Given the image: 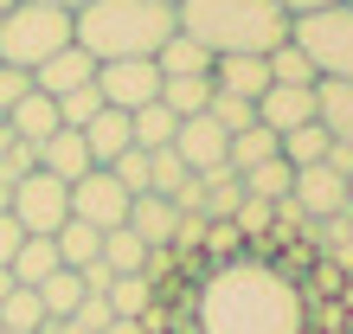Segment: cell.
I'll use <instances>...</instances> for the list:
<instances>
[{
    "label": "cell",
    "mask_w": 353,
    "mask_h": 334,
    "mask_svg": "<svg viewBox=\"0 0 353 334\" xmlns=\"http://www.w3.org/2000/svg\"><path fill=\"white\" fill-rule=\"evenodd\" d=\"M110 174L129 186V193H148V148H129V155H116L110 161Z\"/></svg>",
    "instance_id": "cell-36"
},
{
    "label": "cell",
    "mask_w": 353,
    "mask_h": 334,
    "mask_svg": "<svg viewBox=\"0 0 353 334\" xmlns=\"http://www.w3.org/2000/svg\"><path fill=\"white\" fill-rule=\"evenodd\" d=\"M7 289H13V270H0V302H7Z\"/></svg>",
    "instance_id": "cell-46"
},
{
    "label": "cell",
    "mask_w": 353,
    "mask_h": 334,
    "mask_svg": "<svg viewBox=\"0 0 353 334\" xmlns=\"http://www.w3.org/2000/svg\"><path fill=\"white\" fill-rule=\"evenodd\" d=\"M103 302H110V315H122V322H148V308H154V277H148V270L116 277L110 289H103Z\"/></svg>",
    "instance_id": "cell-22"
},
{
    "label": "cell",
    "mask_w": 353,
    "mask_h": 334,
    "mask_svg": "<svg viewBox=\"0 0 353 334\" xmlns=\"http://www.w3.org/2000/svg\"><path fill=\"white\" fill-rule=\"evenodd\" d=\"M199 334H302V289L276 264L225 257L199 283Z\"/></svg>",
    "instance_id": "cell-1"
},
{
    "label": "cell",
    "mask_w": 353,
    "mask_h": 334,
    "mask_svg": "<svg viewBox=\"0 0 353 334\" xmlns=\"http://www.w3.org/2000/svg\"><path fill=\"white\" fill-rule=\"evenodd\" d=\"M7 270H13V283H32V289H39V283L58 270V244H52V238H39V232H26V244L13 250V264H7Z\"/></svg>",
    "instance_id": "cell-25"
},
{
    "label": "cell",
    "mask_w": 353,
    "mask_h": 334,
    "mask_svg": "<svg viewBox=\"0 0 353 334\" xmlns=\"http://www.w3.org/2000/svg\"><path fill=\"white\" fill-rule=\"evenodd\" d=\"M327 167H334V174H353V141H334V148H327Z\"/></svg>",
    "instance_id": "cell-41"
},
{
    "label": "cell",
    "mask_w": 353,
    "mask_h": 334,
    "mask_svg": "<svg viewBox=\"0 0 353 334\" xmlns=\"http://www.w3.org/2000/svg\"><path fill=\"white\" fill-rule=\"evenodd\" d=\"M238 199H244V180L232 174V167H205V174H199V219L205 225H212V219H232Z\"/></svg>",
    "instance_id": "cell-21"
},
{
    "label": "cell",
    "mask_w": 353,
    "mask_h": 334,
    "mask_svg": "<svg viewBox=\"0 0 353 334\" xmlns=\"http://www.w3.org/2000/svg\"><path fill=\"white\" fill-rule=\"evenodd\" d=\"M52 103H58V122H65V129H84V122L103 110V90L84 84V90H65V97H52Z\"/></svg>",
    "instance_id": "cell-34"
},
{
    "label": "cell",
    "mask_w": 353,
    "mask_h": 334,
    "mask_svg": "<svg viewBox=\"0 0 353 334\" xmlns=\"http://www.w3.org/2000/svg\"><path fill=\"white\" fill-rule=\"evenodd\" d=\"M84 296H90V289H84V277H77V270H65V264H58L52 277L39 283V302H46V315H52V322H65Z\"/></svg>",
    "instance_id": "cell-27"
},
{
    "label": "cell",
    "mask_w": 353,
    "mask_h": 334,
    "mask_svg": "<svg viewBox=\"0 0 353 334\" xmlns=\"http://www.w3.org/2000/svg\"><path fill=\"white\" fill-rule=\"evenodd\" d=\"M276 7H283L289 19H302V13H321V7H341V0H276Z\"/></svg>",
    "instance_id": "cell-40"
},
{
    "label": "cell",
    "mask_w": 353,
    "mask_h": 334,
    "mask_svg": "<svg viewBox=\"0 0 353 334\" xmlns=\"http://www.w3.org/2000/svg\"><path fill=\"white\" fill-rule=\"evenodd\" d=\"M161 103L174 116H199L212 103V77H161Z\"/></svg>",
    "instance_id": "cell-31"
},
{
    "label": "cell",
    "mask_w": 353,
    "mask_h": 334,
    "mask_svg": "<svg viewBox=\"0 0 353 334\" xmlns=\"http://www.w3.org/2000/svg\"><path fill=\"white\" fill-rule=\"evenodd\" d=\"M129 232L148 244V250H174V232H180V206L174 199H161V193H135L129 199Z\"/></svg>",
    "instance_id": "cell-13"
},
{
    "label": "cell",
    "mask_w": 353,
    "mask_h": 334,
    "mask_svg": "<svg viewBox=\"0 0 353 334\" xmlns=\"http://www.w3.org/2000/svg\"><path fill=\"white\" fill-rule=\"evenodd\" d=\"M46 7H65V13H77V7H90V0H46Z\"/></svg>",
    "instance_id": "cell-44"
},
{
    "label": "cell",
    "mask_w": 353,
    "mask_h": 334,
    "mask_svg": "<svg viewBox=\"0 0 353 334\" xmlns=\"http://www.w3.org/2000/svg\"><path fill=\"white\" fill-rule=\"evenodd\" d=\"M347 7H353V0H347Z\"/></svg>",
    "instance_id": "cell-51"
},
{
    "label": "cell",
    "mask_w": 353,
    "mask_h": 334,
    "mask_svg": "<svg viewBox=\"0 0 353 334\" xmlns=\"http://www.w3.org/2000/svg\"><path fill=\"white\" fill-rule=\"evenodd\" d=\"M276 155H283V135H276V129H263V122H251V129H238V135H232L225 167H232V174H251V167L276 161Z\"/></svg>",
    "instance_id": "cell-20"
},
{
    "label": "cell",
    "mask_w": 353,
    "mask_h": 334,
    "mask_svg": "<svg viewBox=\"0 0 353 334\" xmlns=\"http://www.w3.org/2000/svg\"><path fill=\"white\" fill-rule=\"evenodd\" d=\"M289 39L308 52L315 77H353V7H321V13H302L289 19Z\"/></svg>",
    "instance_id": "cell-5"
},
{
    "label": "cell",
    "mask_w": 353,
    "mask_h": 334,
    "mask_svg": "<svg viewBox=\"0 0 353 334\" xmlns=\"http://www.w3.org/2000/svg\"><path fill=\"white\" fill-rule=\"evenodd\" d=\"M52 244H58V264H65V270H84V264L103 257V232H97V225H84V219H65V225L52 232Z\"/></svg>",
    "instance_id": "cell-23"
},
{
    "label": "cell",
    "mask_w": 353,
    "mask_h": 334,
    "mask_svg": "<svg viewBox=\"0 0 353 334\" xmlns=\"http://www.w3.org/2000/svg\"><path fill=\"white\" fill-rule=\"evenodd\" d=\"M174 129H180V116L168 110V103H141V110H129V135H135V148H174Z\"/></svg>",
    "instance_id": "cell-24"
},
{
    "label": "cell",
    "mask_w": 353,
    "mask_h": 334,
    "mask_svg": "<svg viewBox=\"0 0 353 334\" xmlns=\"http://www.w3.org/2000/svg\"><path fill=\"white\" fill-rule=\"evenodd\" d=\"M19 244H26V232H19V219H13V213H0V270L13 264V250H19Z\"/></svg>",
    "instance_id": "cell-39"
},
{
    "label": "cell",
    "mask_w": 353,
    "mask_h": 334,
    "mask_svg": "<svg viewBox=\"0 0 353 334\" xmlns=\"http://www.w3.org/2000/svg\"><path fill=\"white\" fill-rule=\"evenodd\" d=\"M84 148H90L97 167H110L116 155H129V148H135V135H129V110H110V103H103V110L84 122Z\"/></svg>",
    "instance_id": "cell-16"
},
{
    "label": "cell",
    "mask_w": 353,
    "mask_h": 334,
    "mask_svg": "<svg viewBox=\"0 0 353 334\" xmlns=\"http://www.w3.org/2000/svg\"><path fill=\"white\" fill-rule=\"evenodd\" d=\"M205 116H212L225 135H238V129H251V122H257V103H244V97H225V90H212Z\"/></svg>",
    "instance_id": "cell-33"
},
{
    "label": "cell",
    "mask_w": 353,
    "mask_h": 334,
    "mask_svg": "<svg viewBox=\"0 0 353 334\" xmlns=\"http://www.w3.org/2000/svg\"><path fill=\"white\" fill-rule=\"evenodd\" d=\"M270 84H315V65H308V52L296 39H283V46H270Z\"/></svg>",
    "instance_id": "cell-32"
},
{
    "label": "cell",
    "mask_w": 353,
    "mask_h": 334,
    "mask_svg": "<svg viewBox=\"0 0 353 334\" xmlns=\"http://www.w3.org/2000/svg\"><path fill=\"white\" fill-rule=\"evenodd\" d=\"M0 334H13V328H0Z\"/></svg>",
    "instance_id": "cell-50"
},
{
    "label": "cell",
    "mask_w": 353,
    "mask_h": 334,
    "mask_svg": "<svg viewBox=\"0 0 353 334\" xmlns=\"http://www.w3.org/2000/svg\"><path fill=\"white\" fill-rule=\"evenodd\" d=\"M289 206L302 213V225H321V219L347 213V174H334L327 161L296 167V180H289Z\"/></svg>",
    "instance_id": "cell-9"
},
{
    "label": "cell",
    "mask_w": 353,
    "mask_h": 334,
    "mask_svg": "<svg viewBox=\"0 0 353 334\" xmlns=\"http://www.w3.org/2000/svg\"><path fill=\"white\" fill-rule=\"evenodd\" d=\"M7 7H13V0H0V13H7Z\"/></svg>",
    "instance_id": "cell-49"
},
{
    "label": "cell",
    "mask_w": 353,
    "mask_h": 334,
    "mask_svg": "<svg viewBox=\"0 0 353 334\" xmlns=\"http://www.w3.org/2000/svg\"><path fill=\"white\" fill-rule=\"evenodd\" d=\"M7 129H13L19 141H32V148H39V141H46L52 129H65V122H58V103H52L46 90H26V97L7 110Z\"/></svg>",
    "instance_id": "cell-18"
},
{
    "label": "cell",
    "mask_w": 353,
    "mask_h": 334,
    "mask_svg": "<svg viewBox=\"0 0 353 334\" xmlns=\"http://www.w3.org/2000/svg\"><path fill=\"white\" fill-rule=\"evenodd\" d=\"M71 13L65 7H46V0H13L7 13H0V65L13 71H39L52 52L71 46Z\"/></svg>",
    "instance_id": "cell-4"
},
{
    "label": "cell",
    "mask_w": 353,
    "mask_h": 334,
    "mask_svg": "<svg viewBox=\"0 0 353 334\" xmlns=\"http://www.w3.org/2000/svg\"><path fill=\"white\" fill-rule=\"evenodd\" d=\"M180 32H193L212 58L225 52H270L289 39V13L276 0H180Z\"/></svg>",
    "instance_id": "cell-3"
},
{
    "label": "cell",
    "mask_w": 353,
    "mask_h": 334,
    "mask_svg": "<svg viewBox=\"0 0 353 334\" xmlns=\"http://www.w3.org/2000/svg\"><path fill=\"white\" fill-rule=\"evenodd\" d=\"M315 122L334 141H353V77H315Z\"/></svg>",
    "instance_id": "cell-17"
},
{
    "label": "cell",
    "mask_w": 353,
    "mask_h": 334,
    "mask_svg": "<svg viewBox=\"0 0 353 334\" xmlns=\"http://www.w3.org/2000/svg\"><path fill=\"white\" fill-rule=\"evenodd\" d=\"M39 334H84V328H77L71 315H65V322H52V315H46V328H39Z\"/></svg>",
    "instance_id": "cell-43"
},
{
    "label": "cell",
    "mask_w": 353,
    "mask_h": 334,
    "mask_svg": "<svg viewBox=\"0 0 353 334\" xmlns=\"http://www.w3.org/2000/svg\"><path fill=\"white\" fill-rule=\"evenodd\" d=\"M347 213H353V174H347Z\"/></svg>",
    "instance_id": "cell-47"
},
{
    "label": "cell",
    "mask_w": 353,
    "mask_h": 334,
    "mask_svg": "<svg viewBox=\"0 0 353 334\" xmlns=\"http://www.w3.org/2000/svg\"><path fill=\"white\" fill-rule=\"evenodd\" d=\"M238 180H244V199H270V206H283V199H289V180H296V167L276 155V161H263V167H251V174H238Z\"/></svg>",
    "instance_id": "cell-29"
},
{
    "label": "cell",
    "mask_w": 353,
    "mask_h": 334,
    "mask_svg": "<svg viewBox=\"0 0 353 334\" xmlns=\"http://www.w3.org/2000/svg\"><path fill=\"white\" fill-rule=\"evenodd\" d=\"M7 213L19 219V232H39V238H52L58 225L71 219V186L46 174V167H32V174H19L13 180V206Z\"/></svg>",
    "instance_id": "cell-6"
},
{
    "label": "cell",
    "mask_w": 353,
    "mask_h": 334,
    "mask_svg": "<svg viewBox=\"0 0 353 334\" xmlns=\"http://www.w3.org/2000/svg\"><path fill=\"white\" fill-rule=\"evenodd\" d=\"M257 122L263 129H302V122H315V84H270V90L257 97Z\"/></svg>",
    "instance_id": "cell-11"
},
{
    "label": "cell",
    "mask_w": 353,
    "mask_h": 334,
    "mask_svg": "<svg viewBox=\"0 0 353 334\" xmlns=\"http://www.w3.org/2000/svg\"><path fill=\"white\" fill-rule=\"evenodd\" d=\"M174 26H180L174 7H154V0H90V7L71 13L77 46L97 65H110V58H154Z\"/></svg>",
    "instance_id": "cell-2"
},
{
    "label": "cell",
    "mask_w": 353,
    "mask_h": 334,
    "mask_svg": "<svg viewBox=\"0 0 353 334\" xmlns=\"http://www.w3.org/2000/svg\"><path fill=\"white\" fill-rule=\"evenodd\" d=\"M0 328H13V334H39V328H46V302H39L32 283H13L7 289V302H0Z\"/></svg>",
    "instance_id": "cell-26"
},
{
    "label": "cell",
    "mask_w": 353,
    "mask_h": 334,
    "mask_svg": "<svg viewBox=\"0 0 353 334\" xmlns=\"http://www.w3.org/2000/svg\"><path fill=\"white\" fill-rule=\"evenodd\" d=\"M97 90L110 110H141L161 97V65L154 58H110V65H97Z\"/></svg>",
    "instance_id": "cell-8"
},
{
    "label": "cell",
    "mask_w": 353,
    "mask_h": 334,
    "mask_svg": "<svg viewBox=\"0 0 353 334\" xmlns=\"http://www.w3.org/2000/svg\"><path fill=\"white\" fill-rule=\"evenodd\" d=\"M225 148H232V135L219 129L212 116H180V129H174V155L193 167V174H205V167H225Z\"/></svg>",
    "instance_id": "cell-10"
},
{
    "label": "cell",
    "mask_w": 353,
    "mask_h": 334,
    "mask_svg": "<svg viewBox=\"0 0 353 334\" xmlns=\"http://www.w3.org/2000/svg\"><path fill=\"white\" fill-rule=\"evenodd\" d=\"M148 257H154V250L141 244V238L129 232V225H116V232H103V264H110L116 277H135V270H148Z\"/></svg>",
    "instance_id": "cell-28"
},
{
    "label": "cell",
    "mask_w": 353,
    "mask_h": 334,
    "mask_svg": "<svg viewBox=\"0 0 353 334\" xmlns=\"http://www.w3.org/2000/svg\"><path fill=\"white\" fill-rule=\"evenodd\" d=\"M232 225H238V238H263L270 225H276V206H270V199H238Z\"/></svg>",
    "instance_id": "cell-35"
},
{
    "label": "cell",
    "mask_w": 353,
    "mask_h": 334,
    "mask_svg": "<svg viewBox=\"0 0 353 334\" xmlns=\"http://www.w3.org/2000/svg\"><path fill=\"white\" fill-rule=\"evenodd\" d=\"M39 167H46V174H58V180H84L90 174V148H84V129H52L46 141H39Z\"/></svg>",
    "instance_id": "cell-15"
},
{
    "label": "cell",
    "mask_w": 353,
    "mask_h": 334,
    "mask_svg": "<svg viewBox=\"0 0 353 334\" xmlns=\"http://www.w3.org/2000/svg\"><path fill=\"white\" fill-rule=\"evenodd\" d=\"M154 65H161V77H212V52L199 46L193 32H168V46L154 52Z\"/></svg>",
    "instance_id": "cell-19"
},
{
    "label": "cell",
    "mask_w": 353,
    "mask_h": 334,
    "mask_svg": "<svg viewBox=\"0 0 353 334\" xmlns=\"http://www.w3.org/2000/svg\"><path fill=\"white\" fill-rule=\"evenodd\" d=\"M84 84H97V58H90L84 46H77V39H71L65 52H52L46 65L32 71V90H46V97H65V90H84Z\"/></svg>",
    "instance_id": "cell-14"
},
{
    "label": "cell",
    "mask_w": 353,
    "mask_h": 334,
    "mask_svg": "<svg viewBox=\"0 0 353 334\" xmlns=\"http://www.w3.org/2000/svg\"><path fill=\"white\" fill-rule=\"evenodd\" d=\"M71 322H77V328H84V334H103V328H110L116 315H110V302H103V296H84V302H77V308H71Z\"/></svg>",
    "instance_id": "cell-37"
},
{
    "label": "cell",
    "mask_w": 353,
    "mask_h": 334,
    "mask_svg": "<svg viewBox=\"0 0 353 334\" xmlns=\"http://www.w3.org/2000/svg\"><path fill=\"white\" fill-rule=\"evenodd\" d=\"M103 334H148V322H122V315H116V322L103 328Z\"/></svg>",
    "instance_id": "cell-42"
},
{
    "label": "cell",
    "mask_w": 353,
    "mask_h": 334,
    "mask_svg": "<svg viewBox=\"0 0 353 334\" xmlns=\"http://www.w3.org/2000/svg\"><path fill=\"white\" fill-rule=\"evenodd\" d=\"M7 206H13V180H0V213H7Z\"/></svg>",
    "instance_id": "cell-45"
},
{
    "label": "cell",
    "mask_w": 353,
    "mask_h": 334,
    "mask_svg": "<svg viewBox=\"0 0 353 334\" xmlns=\"http://www.w3.org/2000/svg\"><path fill=\"white\" fill-rule=\"evenodd\" d=\"M327 148H334V135H327L321 122H302V129L283 135V161L289 167H315V161H327Z\"/></svg>",
    "instance_id": "cell-30"
},
{
    "label": "cell",
    "mask_w": 353,
    "mask_h": 334,
    "mask_svg": "<svg viewBox=\"0 0 353 334\" xmlns=\"http://www.w3.org/2000/svg\"><path fill=\"white\" fill-rule=\"evenodd\" d=\"M212 90L257 103L270 90V58L263 52H225V58H212Z\"/></svg>",
    "instance_id": "cell-12"
},
{
    "label": "cell",
    "mask_w": 353,
    "mask_h": 334,
    "mask_svg": "<svg viewBox=\"0 0 353 334\" xmlns=\"http://www.w3.org/2000/svg\"><path fill=\"white\" fill-rule=\"evenodd\" d=\"M129 186H122L110 167H90L84 180H71V219H84V225H97V232H116L122 219H129Z\"/></svg>",
    "instance_id": "cell-7"
},
{
    "label": "cell",
    "mask_w": 353,
    "mask_h": 334,
    "mask_svg": "<svg viewBox=\"0 0 353 334\" xmlns=\"http://www.w3.org/2000/svg\"><path fill=\"white\" fill-rule=\"evenodd\" d=\"M26 90H32V71H13V65H0V116H7L13 103L26 97Z\"/></svg>",
    "instance_id": "cell-38"
},
{
    "label": "cell",
    "mask_w": 353,
    "mask_h": 334,
    "mask_svg": "<svg viewBox=\"0 0 353 334\" xmlns=\"http://www.w3.org/2000/svg\"><path fill=\"white\" fill-rule=\"evenodd\" d=\"M154 7H180V0H154Z\"/></svg>",
    "instance_id": "cell-48"
}]
</instances>
